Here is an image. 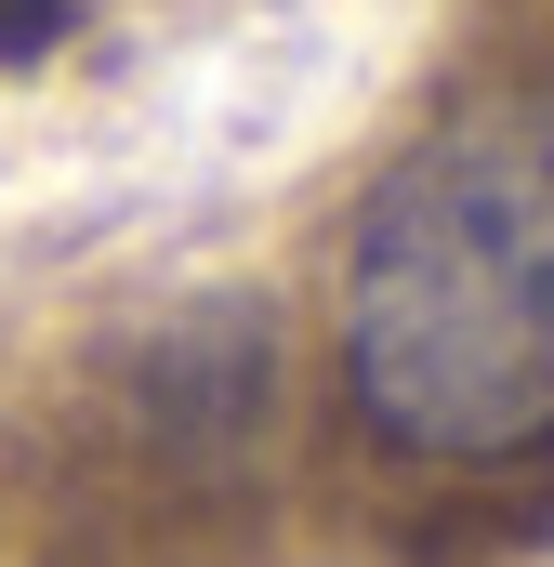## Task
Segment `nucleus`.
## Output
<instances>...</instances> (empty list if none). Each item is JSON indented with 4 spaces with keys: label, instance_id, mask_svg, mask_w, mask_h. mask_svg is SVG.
Segmentation results:
<instances>
[{
    "label": "nucleus",
    "instance_id": "nucleus-1",
    "mask_svg": "<svg viewBox=\"0 0 554 567\" xmlns=\"http://www.w3.org/2000/svg\"><path fill=\"white\" fill-rule=\"evenodd\" d=\"M343 383L410 462L554 449V93H489L370 185L343 251Z\"/></svg>",
    "mask_w": 554,
    "mask_h": 567
},
{
    "label": "nucleus",
    "instance_id": "nucleus-2",
    "mask_svg": "<svg viewBox=\"0 0 554 567\" xmlns=\"http://www.w3.org/2000/svg\"><path fill=\"white\" fill-rule=\"evenodd\" d=\"M66 27H80V0H0V66H40Z\"/></svg>",
    "mask_w": 554,
    "mask_h": 567
}]
</instances>
